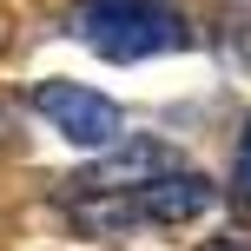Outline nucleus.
Here are the masks:
<instances>
[{
  "label": "nucleus",
  "instance_id": "nucleus-3",
  "mask_svg": "<svg viewBox=\"0 0 251 251\" xmlns=\"http://www.w3.org/2000/svg\"><path fill=\"white\" fill-rule=\"evenodd\" d=\"M165 172H185V152L178 146H165V139H119L86 172V192H139V185H152Z\"/></svg>",
  "mask_w": 251,
  "mask_h": 251
},
{
  "label": "nucleus",
  "instance_id": "nucleus-6",
  "mask_svg": "<svg viewBox=\"0 0 251 251\" xmlns=\"http://www.w3.org/2000/svg\"><path fill=\"white\" fill-rule=\"evenodd\" d=\"M225 40L238 60H251V0H225Z\"/></svg>",
  "mask_w": 251,
  "mask_h": 251
},
{
  "label": "nucleus",
  "instance_id": "nucleus-8",
  "mask_svg": "<svg viewBox=\"0 0 251 251\" xmlns=\"http://www.w3.org/2000/svg\"><path fill=\"white\" fill-rule=\"evenodd\" d=\"M199 251H251V245H245V238H205Z\"/></svg>",
  "mask_w": 251,
  "mask_h": 251
},
{
  "label": "nucleus",
  "instance_id": "nucleus-5",
  "mask_svg": "<svg viewBox=\"0 0 251 251\" xmlns=\"http://www.w3.org/2000/svg\"><path fill=\"white\" fill-rule=\"evenodd\" d=\"M66 212H73V225L86 231V238H113V231H126L139 218V199L132 192H79Z\"/></svg>",
  "mask_w": 251,
  "mask_h": 251
},
{
  "label": "nucleus",
  "instance_id": "nucleus-2",
  "mask_svg": "<svg viewBox=\"0 0 251 251\" xmlns=\"http://www.w3.org/2000/svg\"><path fill=\"white\" fill-rule=\"evenodd\" d=\"M33 113L60 139H73V146H86V152H106V146L126 139V113L106 100V93L79 86V79H47V86H33Z\"/></svg>",
  "mask_w": 251,
  "mask_h": 251
},
{
  "label": "nucleus",
  "instance_id": "nucleus-4",
  "mask_svg": "<svg viewBox=\"0 0 251 251\" xmlns=\"http://www.w3.org/2000/svg\"><path fill=\"white\" fill-rule=\"evenodd\" d=\"M132 199H139V218H152V225H185V218H199L218 192H212V178H199L185 165V172H165V178H152V185H139Z\"/></svg>",
  "mask_w": 251,
  "mask_h": 251
},
{
  "label": "nucleus",
  "instance_id": "nucleus-1",
  "mask_svg": "<svg viewBox=\"0 0 251 251\" xmlns=\"http://www.w3.org/2000/svg\"><path fill=\"white\" fill-rule=\"evenodd\" d=\"M73 33L106 60H152L192 47V20L178 0H79Z\"/></svg>",
  "mask_w": 251,
  "mask_h": 251
},
{
  "label": "nucleus",
  "instance_id": "nucleus-7",
  "mask_svg": "<svg viewBox=\"0 0 251 251\" xmlns=\"http://www.w3.org/2000/svg\"><path fill=\"white\" fill-rule=\"evenodd\" d=\"M231 199L251 212V119H245V132H238V159H231Z\"/></svg>",
  "mask_w": 251,
  "mask_h": 251
}]
</instances>
